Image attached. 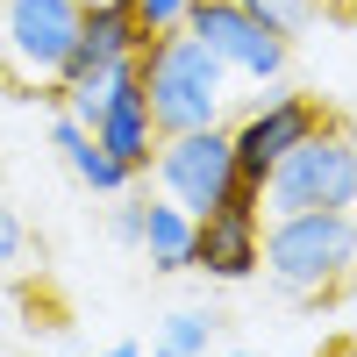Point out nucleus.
Wrapping results in <instances>:
<instances>
[{
  "mask_svg": "<svg viewBox=\"0 0 357 357\" xmlns=\"http://www.w3.org/2000/svg\"><path fill=\"white\" fill-rule=\"evenodd\" d=\"M186 8H193V0H129V15H136L143 36H165V29H178V22H186Z\"/></svg>",
  "mask_w": 357,
  "mask_h": 357,
  "instance_id": "15",
  "label": "nucleus"
},
{
  "mask_svg": "<svg viewBox=\"0 0 357 357\" xmlns=\"http://www.w3.org/2000/svg\"><path fill=\"white\" fill-rule=\"evenodd\" d=\"M107 236H114V243H122V250H136L143 243V193L129 186V193H114V215H107Z\"/></svg>",
  "mask_w": 357,
  "mask_h": 357,
  "instance_id": "14",
  "label": "nucleus"
},
{
  "mask_svg": "<svg viewBox=\"0 0 357 357\" xmlns=\"http://www.w3.org/2000/svg\"><path fill=\"white\" fill-rule=\"evenodd\" d=\"M329 114H321V100L314 93H286V86H272V93H257L243 114L229 122V151H236V172L243 178H257L264 186V172H272L301 136H314Z\"/></svg>",
  "mask_w": 357,
  "mask_h": 357,
  "instance_id": "8",
  "label": "nucleus"
},
{
  "mask_svg": "<svg viewBox=\"0 0 357 357\" xmlns=\"http://www.w3.org/2000/svg\"><path fill=\"white\" fill-rule=\"evenodd\" d=\"M50 151L65 158V172L79 178V186H93V193H107V200H114V193H129V186H143L129 165H114L100 143H93V129H86L72 107H50Z\"/></svg>",
  "mask_w": 357,
  "mask_h": 357,
  "instance_id": "11",
  "label": "nucleus"
},
{
  "mask_svg": "<svg viewBox=\"0 0 357 357\" xmlns=\"http://www.w3.org/2000/svg\"><path fill=\"white\" fill-rule=\"evenodd\" d=\"M136 79H143V100H151L158 136L229 122V72H222V57L207 50L200 36H186V29L143 36V50H136Z\"/></svg>",
  "mask_w": 357,
  "mask_h": 357,
  "instance_id": "2",
  "label": "nucleus"
},
{
  "mask_svg": "<svg viewBox=\"0 0 357 357\" xmlns=\"http://www.w3.org/2000/svg\"><path fill=\"white\" fill-rule=\"evenodd\" d=\"M143 257L151 272H193V215L172 207L165 193H143Z\"/></svg>",
  "mask_w": 357,
  "mask_h": 357,
  "instance_id": "12",
  "label": "nucleus"
},
{
  "mask_svg": "<svg viewBox=\"0 0 357 357\" xmlns=\"http://www.w3.org/2000/svg\"><path fill=\"white\" fill-rule=\"evenodd\" d=\"M257 272L279 301H329L357 286V215L343 207H301V215H264L257 229Z\"/></svg>",
  "mask_w": 357,
  "mask_h": 357,
  "instance_id": "1",
  "label": "nucleus"
},
{
  "mask_svg": "<svg viewBox=\"0 0 357 357\" xmlns=\"http://www.w3.org/2000/svg\"><path fill=\"white\" fill-rule=\"evenodd\" d=\"M79 8H93V0H79Z\"/></svg>",
  "mask_w": 357,
  "mask_h": 357,
  "instance_id": "20",
  "label": "nucleus"
},
{
  "mask_svg": "<svg viewBox=\"0 0 357 357\" xmlns=\"http://www.w3.org/2000/svg\"><path fill=\"white\" fill-rule=\"evenodd\" d=\"M100 357H143V343H107Z\"/></svg>",
  "mask_w": 357,
  "mask_h": 357,
  "instance_id": "17",
  "label": "nucleus"
},
{
  "mask_svg": "<svg viewBox=\"0 0 357 357\" xmlns=\"http://www.w3.org/2000/svg\"><path fill=\"white\" fill-rule=\"evenodd\" d=\"M22 264H29V222L0 207V272H22Z\"/></svg>",
  "mask_w": 357,
  "mask_h": 357,
  "instance_id": "16",
  "label": "nucleus"
},
{
  "mask_svg": "<svg viewBox=\"0 0 357 357\" xmlns=\"http://www.w3.org/2000/svg\"><path fill=\"white\" fill-rule=\"evenodd\" d=\"M222 336V314L215 307H172L151 336V357H207Z\"/></svg>",
  "mask_w": 357,
  "mask_h": 357,
  "instance_id": "13",
  "label": "nucleus"
},
{
  "mask_svg": "<svg viewBox=\"0 0 357 357\" xmlns=\"http://www.w3.org/2000/svg\"><path fill=\"white\" fill-rule=\"evenodd\" d=\"M186 36H200L207 50L222 57L229 79H257V86H279L286 79V57H293V36H279L250 0H193L186 8Z\"/></svg>",
  "mask_w": 357,
  "mask_h": 357,
  "instance_id": "6",
  "label": "nucleus"
},
{
  "mask_svg": "<svg viewBox=\"0 0 357 357\" xmlns=\"http://www.w3.org/2000/svg\"><path fill=\"white\" fill-rule=\"evenodd\" d=\"M250 8H257V0H250Z\"/></svg>",
  "mask_w": 357,
  "mask_h": 357,
  "instance_id": "21",
  "label": "nucleus"
},
{
  "mask_svg": "<svg viewBox=\"0 0 357 357\" xmlns=\"http://www.w3.org/2000/svg\"><path fill=\"white\" fill-rule=\"evenodd\" d=\"M343 143H350V158H357V122H343Z\"/></svg>",
  "mask_w": 357,
  "mask_h": 357,
  "instance_id": "18",
  "label": "nucleus"
},
{
  "mask_svg": "<svg viewBox=\"0 0 357 357\" xmlns=\"http://www.w3.org/2000/svg\"><path fill=\"white\" fill-rule=\"evenodd\" d=\"M65 107L79 114L86 129H93V143L114 158V165H129L136 178L151 172V151H158V122H151V100H143V79H136V57H122L114 72L100 79H86L65 93Z\"/></svg>",
  "mask_w": 357,
  "mask_h": 357,
  "instance_id": "4",
  "label": "nucleus"
},
{
  "mask_svg": "<svg viewBox=\"0 0 357 357\" xmlns=\"http://www.w3.org/2000/svg\"><path fill=\"white\" fill-rule=\"evenodd\" d=\"M151 186L172 200V207H186V215H215L222 193L236 186V151H229V122L215 129H178V136H158V151H151Z\"/></svg>",
  "mask_w": 357,
  "mask_h": 357,
  "instance_id": "7",
  "label": "nucleus"
},
{
  "mask_svg": "<svg viewBox=\"0 0 357 357\" xmlns=\"http://www.w3.org/2000/svg\"><path fill=\"white\" fill-rule=\"evenodd\" d=\"M264 215H301V207H357V158L336 122H321L314 136H301L293 151L264 172Z\"/></svg>",
  "mask_w": 357,
  "mask_h": 357,
  "instance_id": "3",
  "label": "nucleus"
},
{
  "mask_svg": "<svg viewBox=\"0 0 357 357\" xmlns=\"http://www.w3.org/2000/svg\"><path fill=\"white\" fill-rule=\"evenodd\" d=\"M222 357H257V350H222Z\"/></svg>",
  "mask_w": 357,
  "mask_h": 357,
  "instance_id": "19",
  "label": "nucleus"
},
{
  "mask_svg": "<svg viewBox=\"0 0 357 357\" xmlns=\"http://www.w3.org/2000/svg\"><path fill=\"white\" fill-rule=\"evenodd\" d=\"M257 229H264V215H243V207H215V215H200L193 222V272L222 279V286L257 279Z\"/></svg>",
  "mask_w": 357,
  "mask_h": 357,
  "instance_id": "10",
  "label": "nucleus"
},
{
  "mask_svg": "<svg viewBox=\"0 0 357 357\" xmlns=\"http://www.w3.org/2000/svg\"><path fill=\"white\" fill-rule=\"evenodd\" d=\"M143 50V29H136V15H129V0H93V8L79 15V43H72V57H65V72H57V86H86V79H100V72H114L122 57H136Z\"/></svg>",
  "mask_w": 357,
  "mask_h": 357,
  "instance_id": "9",
  "label": "nucleus"
},
{
  "mask_svg": "<svg viewBox=\"0 0 357 357\" xmlns=\"http://www.w3.org/2000/svg\"><path fill=\"white\" fill-rule=\"evenodd\" d=\"M79 0H0V72L22 86V100L36 86H57L79 43Z\"/></svg>",
  "mask_w": 357,
  "mask_h": 357,
  "instance_id": "5",
  "label": "nucleus"
}]
</instances>
